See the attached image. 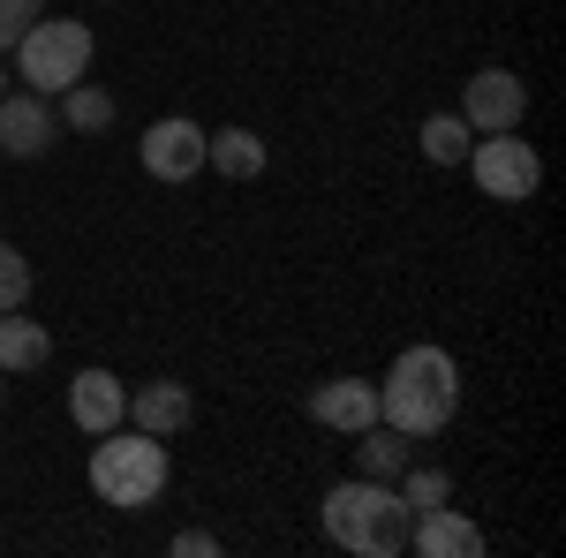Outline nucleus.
I'll return each mask as SVG.
<instances>
[{
    "label": "nucleus",
    "instance_id": "nucleus-3",
    "mask_svg": "<svg viewBox=\"0 0 566 558\" xmlns=\"http://www.w3.org/2000/svg\"><path fill=\"white\" fill-rule=\"evenodd\" d=\"M408 520H416V506L378 475H355V483L325 491V536L355 558H400L408 551Z\"/></svg>",
    "mask_w": 566,
    "mask_h": 558
},
{
    "label": "nucleus",
    "instance_id": "nucleus-12",
    "mask_svg": "<svg viewBox=\"0 0 566 558\" xmlns=\"http://www.w3.org/2000/svg\"><path fill=\"white\" fill-rule=\"evenodd\" d=\"M122 415H129V386H122L114 370H76V378H69V423L84 430V438L114 430Z\"/></svg>",
    "mask_w": 566,
    "mask_h": 558
},
{
    "label": "nucleus",
    "instance_id": "nucleus-14",
    "mask_svg": "<svg viewBox=\"0 0 566 558\" xmlns=\"http://www.w3.org/2000/svg\"><path fill=\"white\" fill-rule=\"evenodd\" d=\"M264 136L258 129H205V167H219L227 181H258L264 173Z\"/></svg>",
    "mask_w": 566,
    "mask_h": 558
},
{
    "label": "nucleus",
    "instance_id": "nucleus-4",
    "mask_svg": "<svg viewBox=\"0 0 566 558\" xmlns=\"http://www.w3.org/2000/svg\"><path fill=\"white\" fill-rule=\"evenodd\" d=\"M15 76H23V91H45V98H61L69 84H84L91 76V23L45 8L39 23L15 39Z\"/></svg>",
    "mask_w": 566,
    "mask_h": 558
},
{
    "label": "nucleus",
    "instance_id": "nucleus-5",
    "mask_svg": "<svg viewBox=\"0 0 566 558\" xmlns=\"http://www.w3.org/2000/svg\"><path fill=\"white\" fill-rule=\"evenodd\" d=\"M469 173L491 204H528L544 181V159H536V144H522V129H491L469 144Z\"/></svg>",
    "mask_w": 566,
    "mask_h": 558
},
{
    "label": "nucleus",
    "instance_id": "nucleus-7",
    "mask_svg": "<svg viewBox=\"0 0 566 558\" xmlns=\"http://www.w3.org/2000/svg\"><path fill=\"white\" fill-rule=\"evenodd\" d=\"M522 114H528V84L514 76V69H476V76L461 84V122H469L476 136L522 129Z\"/></svg>",
    "mask_w": 566,
    "mask_h": 558
},
{
    "label": "nucleus",
    "instance_id": "nucleus-6",
    "mask_svg": "<svg viewBox=\"0 0 566 558\" xmlns=\"http://www.w3.org/2000/svg\"><path fill=\"white\" fill-rule=\"evenodd\" d=\"M136 159H144L151 181H197V173H205V122H189V114L151 122L144 144H136Z\"/></svg>",
    "mask_w": 566,
    "mask_h": 558
},
{
    "label": "nucleus",
    "instance_id": "nucleus-8",
    "mask_svg": "<svg viewBox=\"0 0 566 558\" xmlns=\"http://www.w3.org/2000/svg\"><path fill=\"white\" fill-rule=\"evenodd\" d=\"M61 136V106L45 91H8L0 98V151L8 159H45Z\"/></svg>",
    "mask_w": 566,
    "mask_h": 558
},
{
    "label": "nucleus",
    "instance_id": "nucleus-1",
    "mask_svg": "<svg viewBox=\"0 0 566 558\" xmlns=\"http://www.w3.org/2000/svg\"><path fill=\"white\" fill-rule=\"evenodd\" d=\"M461 415V362L446 347H400L392 370L378 378V423L400 438H438Z\"/></svg>",
    "mask_w": 566,
    "mask_h": 558
},
{
    "label": "nucleus",
    "instance_id": "nucleus-9",
    "mask_svg": "<svg viewBox=\"0 0 566 558\" xmlns=\"http://www.w3.org/2000/svg\"><path fill=\"white\" fill-rule=\"evenodd\" d=\"M408 551H416V558H476L483 551V528L446 498V506H423V514L408 520Z\"/></svg>",
    "mask_w": 566,
    "mask_h": 558
},
{
    "label": "nucleus",
    "instance_id": "nucleus-17",
    "mask_svg": "<svg viewBox=\"0 0 566 558\" xmlns=\"http://www.w3.org/2000/svg\"><path fill=\"white\" fill-rule=\"evenodd\" d=\"M416 144H423V159H431V167H461V159H469V144H476V129H469L461 114H431V122L416 129Z\"/></svg>",
    "mask_w": 566,
    "mask_h": 558
},
{
    "label": "nucleus",
    "instance_id": "nucleus-22",
    "mask_svg": "<svg viewBox=\"0 0 566 558\" xmlns=\"http://www.w3.org/2000/svg\"><path fill=\"white\" fill-rule=\"evenodd\" d=\"M0 98H8V69H0Z\"/></svg>",
    "mask_w": 566,
    "mask_h": 558
},
{
    "label": "nucleus",
    "instance_id": "nucleus-2",
    "mask_svg": "<svg viewBox=\"0 0 566 558\" xmlns=\"http://www.w3.org/2000/svg\"><path fill=\"white\" fill-rule=\"evenodd\" d=\"M167 483H175L167 438H151V430H136V423H114L91 438V491H98V506L144 514V506L167 498Z\"/></svg>",
    "mask_w": 566,
    "mask_h": 558
},
{
    "label": "nucleus",
    "instance_id": "nucleus-24",
    "mask_svg": "<svg viewBox=\"0 0 566 558\" xmlns=\"http://www.w3.org/2000/svg\"><path fill=\"white\" fill-rule=\"evenodd\" d=\"M98 8H106V0H98Z\"/></svg>",
    "mask_w": 566,
    "mask_h": 558
},
{
    "label": "nucleus",
    "instance_id": "nucleus-21",
    "mask_svg": "<svg viewBox=\"0 0 566 558\" xmlns=\"http://www.w3.org/2000/svg\"><path fill=\"white\" fill-rule=\"evenodd\" d=\"M175 558H219V536H212V528H181Z\"/></svg>",
    "mask_w": 566,
    "mask_h": 558
},
{
    "label": "nucleus",
    "instance_id": "nucleus-15",
    "mask_svg": "<svg viewBox=\"0 0 566 558\" xmlns=\"http://www.w3.org/2000/svg\"><path fill=\"white\" fill-rule=\"evenodd\" d=\"M408 445H416V438H400V430H386V423L355 430V475H378V483H392V475L408 468Z\"/></svg>",
    "mask_w": 566,
    "mask_h": 558
},
{
    "label": "nucleus",
    "instance_id": "nucleus-10",
    "mask_svg": "<svg viewBox=\"0 0 566 558\" xmlns=\"http://www.w3.org/2000/svg\"><path fill=\"white\" fill-rule=\"evenodd\" d=\"M122 423L151 430V438H181V430L197 423V392L181 386V378H151V386H129V415Z\"/></svg>",
    "mask_w": 566,
    "mask_h": 558
},
{
    "label": "nucleus",
    "instance_id": "nucleus-13",
    "mask_svg": "<svg viewBox=\"0 0 566 558\" xmlns=\"http://www.w3.org/2000/svg\"><path fill=\"white\" fill-rule=\"evenodd\" d=\"M45 355H53V333L39 317L31 309H0V370L23 378V370H45Z\"/></svg>",
    "mask_w": 566,
    "mask_h": 558
},
{
    "label": "nucleus",
    "instance_id": "nucleus-16",
    "mask_svg": "<svg viewBox=\"0 0 566 558\" xmlns=\"http://www.w3.org/2000/svg\"><path fill=\"white\" fill-rule=\"evenodd\" d=\"M53 106H61V129H84V136H106V129H114V91L91 84V76H84V84H69Z\"/></svg>",
    "mask_w": 566,
    "mask_h": 558
},
{
    "label": "nucleus",
    "instance_id": "nucleus-19",
    "mask_svg": "<svg viewBox=\"0 0 566 558\" xmlns=\"http://www.w3.org/2000/svg\"><path fill=\"white\" fill-rule=\"evenodd\" d=\"M23 302H31V257L0 242V309H23Z\"/></svg>",
    "mask_w": 566,
    "mask_h": 558
},
{
    "label": "nucleus",
    "instance_id": "nucleus-18",
    "mask_svg": "<svg viewBox=\"0 0 566 558\" xmlns=\"http://www.w3.org/2000/svg\"><path fill=\"white\" fill-rule=\"evenodd\" d=\"M392 491H400V498H408V506L423 514V506H446V498H453V475H446V468H431V461H416V453H408V468L392 475Z\"/></svg>",
    "mask_w": 566,
    "mask_h": 558
},
{
    "label": "nucleus",
    "instance_id": "nucleus-20",
    "mask_svg": "<svg viewBox=\"0 0 566 558\" xmlns=\"http://www.w3.org/2000/svg\"><path fill=\"white\" fill-rule=\"evenodd\" d=\"M45 15V0H0V53H15V39Z\"/></svg>",
    "mask_w": 566,
    "mask_h": 558
},
{
    "label": "nucleus",
    "instance_id": "nucleus-23",
    "mask_svg": "<svg viewBox=\"0 0 566 558\" xmlns=\"http://www.w3.org/2000/svg\"><path fill=\"white\" fill-rule=\"evenodd\" d=\"M0 400H8V370H0Z\"/></svg>",
    "mask_w": 566,
    "mask_h": 558
},
{
    "label": "nucleus",
    "instance_id": "nucleus-11",
    "mask_svg": "<svg viewBox=\"0 0 566 558\" xmlns=\"http://www.w3.org/2000/svg\"><path fill=\"white\" fill-rule=\"evenodd\" d=\"M310 423L340 430V438L370 430L378 423V386L370 378H325V386H310Z\"/></svg>",
    "mask_w": 566,
    "mask_h": 558
}]
</instances>
